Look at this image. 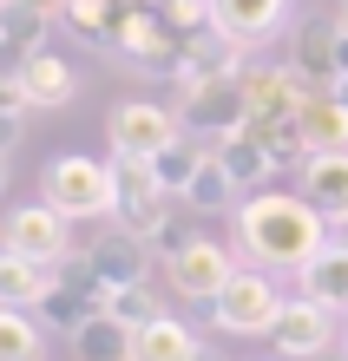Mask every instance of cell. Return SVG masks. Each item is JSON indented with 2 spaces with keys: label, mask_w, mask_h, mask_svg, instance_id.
<instances>
[{
  "label": "cell",
  "mask_w": 348,
  "mask_h": 361,
  "mask_svg": "<svg viewBox=\"0 0 348 361\" xmlns=\"http://www.w3.org/2000/svg\"><path fill=\"white\" fill-rule=\"evenodd\" d=\"M296 171H302L296 190H302V197H309L329 224L348 217V152H316V158H302Z\"/></svg>",
  "instance_id": "cell-18"
},
{
  "label": "cell",
  "mask_w": 348,
  "mask_h": 361,
  "mask_svg": "<svg viewBox=\"0 0 348 361\" xmlns=\"http://www.w3.org/2000/svg\"><path fill=\"white\" fill-rule=\"evenodd\" d=\"M105 138H112V158H158L164 145L184 138V118L164 99H119L105 118Z\"/></svg>",
  "instance_id": "cell-4"
},
{
  "label": "cell",
  "mask_w": 348,
  "mask_h": 361,
  "mask_svg": "<svg viewBox=\"0 0 348 361\" xmlns=\"http://www.w3.org/2000/svg\"><path fill=\"white\" fill-rule=\"evenodd\" d=\"M0 184H7V152H0Z\"/></svg>",
  "instance_id": "cell-36"
},
{
  "label": "cell",
  "mask_w": 348,
  "mask_h": 361,
  "mask_svg": "<svg viewBox=\"0 0 348 361\" xmlns=\"http://www.w3.org/2000/svg\"><path fill=\"white\" fill-rule=\"evenodd\" d=\"M27 7H40V13H53V20H59V13H66V0H27Z\"/></svg>",
  "instance_id": "cell-31"
},
{
  "label": "cell",
  "mask_w": 348,
  "mask_h": 361,
  "mask_svg": "<svg viewBox=\"0 0 348 361\" xmlns=\"http://www.w3.org/2000/svg\"><path fill=\"white\" fill-rule=\"evenodd\" d=\"M171 204H178V197L158 184L151 158H112V224L125 230V237H138V243H145Z\"/></svg>",
  "instance_id": "cell-5"
},
{
  "label": "cell",
  "mask_w": 348,
  "mask_h": 361,
  "mask_svg": "<svg viewBox=\"0 0 348 361\" xmlns=\"http://www.w3.org/2000/svg\"><path fill=\"white\" fill-rule=\"evenodd\" d=\"M13 79H20V99H27V112H59V105H73V99H79V73H73V59H59L53 47L27 53V59L13 66Z\"/></svg>",
  "instance_id": "cell-11"
},
{
  "label": "cell",
  "mask_w": 348,
  "mask_h": 361,
  "mask_svg": "<svg viewBox=\"0 0 348 361\" xmlns=\"http://www.w3.org/2000/svg\"><path fill=\"white\" fill-rule=\"evenodd\" d=\"M296 295H309V302L329 309V315L348 309V243H335V237L322 243L316 257L296 269Z\"/></svg>",
  "instance_id": "cell-16"
},
{
  "label": "cell",
  "mask_w": 348,
  "mask_h": 361,
  "mask_svg": "<svg viewBox=\"0 0 348 361\" xmlns=\"http://www.w3.org/2000/svg\"><path fill=\"white\" fill-rule=\"evenodd\" d=\"M335 47H342V27H335V20H309V27L296 33L289 66H296V79H302L309 92H335V79H342Z\"/></svg>",
  "instance_id": "cell-14"
},
{
  "label": "cell",
  "mask_w": 348,
  "mask_h": 361,
  "mask_svg": "<svg viewBox=\"0 0 348 361\" xmlns=\"http://www.w3.org/2000/svg\"><path fill=\"white\" fill-rule=\"evenodd\" d=\"M236 197H244V190L230 184V171H224V164H217V152H210V164L191 178V190H184L178 204H191V210H236Z\"/></svg>",
  "instance_id": "cell-26"
},
{
  "label": "cell",
  "mask_w": 348,
  "mask_h": 361,
  "mask_svg": "<svg viewBox=\"0 0 348 361\" xmlns=\"http://www.w3.org/2000/svg\"><path fill=\"white\" fill-rule=\"evenodd\" d=\"M40 348H47L40 315H27V309H0V361H40Z\"/></svg>",
  "instance_id": "cell-25"
},
{
  "label": "cell",
  "mask_w": 348,
  "mask_h": 361,
  "mask_svg": "<svg viewBox=\"0 0 348 361\" xmlns=\"http://www.w3.org/2000/svg\"><path fill=\"white\" fill-rule=\"evenodd\" d=\"M47 33H53V13L27 7V0H0V53H7L13 66L47 47Z\"/></svg>",
  "instance_id": "cell-21"
},
{
  "label": "cell",
  "mask_w": 348,
  "mask_h": 361,
  "mask_svg": "<svg viewBox=\"0 0 348 361\" xmlns=\"http://www.w3.org/2000/svg\"><path fill=\"white\" fill-rule=\"evenodd\" d=\"M119 13H125V0H66V13H59V20H66L73 33H85V39H99V47H105L112 27H119Z\"/></svg>",
  "instance_id": "cell-27"
},
{
  "label": "cell",
  "mask_w": 348,
  "mask_h": 361,
  "mask_svg": "<svg viewBox=\"0 0 348 361\" xmlns=\"http://www.w3.org/2000/svg\"><path fill=\"white\" fill-rule=\"evenodd\" d=\"M329 237H335V243H348V217H335V224H329Z\"/></svg>",
  "instance_id": "cell-32"
},
{
  "label": "cell",
  "mask_w": 348,
  "mask_h": 361,
  "mask_svg": "<svg viewBox=\"0 0 348 361\" xmlns=\"http://www.w3.org/2000/svg\"><path fill=\"white\" fill-rule=\"evenodd\" d=\"M0 243H7L13 257L40 263V269H59V263L73 257V217H59L47 197L20 204V210H7V224H0Z\"/></svg>",
  "instance_id": "cell-7"
},
{
  "label": "cell",
  "mask_w": 348,
  "mask_h": 361,
  "mask_svg": "<svg viewBox=\"0 0 348 361\" xmlns=\"http://www.w3.org/2000/svg\"><path fill=\"white\" fill-rule=\"evenodd\" d=\"M329 243V217L302 190H256L236 204V250L256 269H302Z\"/></svg>",
  "instance_id": "cell-1"
},
{
  "label": "cell",
  "mask_w": 348,
  "mask_h": 361,
  "mask_svg": "<svg viewBox=\"0 0 348 361\" xmlns=\"http://www.w3.org/2000/svg\"><path fill=\"white\" fill-rule=\"evenodd\" d=\"M322 361H348V348H342V355H335V348H329V355H322Z\"/></svg>",
  "instance_id": "cell-35"
},
{
  "label": "cell",
  "mask_w": 348,
  "mask_h": 361,
  "mask_svg": "<svg viewBox=\"0 0 348 361\" xmlns=\"http://www.w3.org/2000/svg\"><path fill=\"white\" fill-rule=\"evenodd\" d=\"M289 7L296 0H210V27H224L230 39H244V47H263V39L282 33Z\"/></svg>",
  "instance_id": "cell-15"
},
{
  "label": "cell",
  "mask_w": 348,
  "mask_h": 361,
  "mask_svg": "<svg viewBox=\"0 0 348 361\" xmlns=\"http://www.w3.org/2000/svg\"><path fill=\"white\" fill-rule=\"evenodd\" d=\"M53 289V269H40L27 257H13L0 243V309H40V295Z\"/></svg>",
  "instance_id": "cell-22"
},
{
  "label": "cell",
  "mask_w": 348,
  "mask_h": 361,
  "mask_svg": "<svg viewBox=\"0 0 348 361\" xmlns=\"http://www.w3.org/2000/svg\"><path fill=\"white\" fill-rule=\"evenodd\" d=\"M296 138H302V152H348V105L335 92H309L302 99V118H296Z\"/></svg>",
  "instance_id": "cell-19"
},
{
  "label": "cell",
  "mask_w": 348,
  "mask_h": 361,
  "mask_svg": "<svg viewBox=\"0 0 348 361\" xmlns=\"http://www.w3.org/2000/svg\"><path fill=\"white\" fill-rule=\"evenodd\" d=\"M230 276H236V250L217 243V237H191L178 257H164V283H171V295L204 302V309L230 289Z\"/></svg>",
  "instance_id": "cell-8"
},
{
  "label": "cell",
  "mask_w": 348,
  "mask_h": 361,
  "mask_svg": "<svg viewBox=\"0 0 348 361\" xmlns=\"http://www.w3.org/2000/svg\"><path fill=\"white\" fill-rule=\"evenodd\" d=\"M282 302H289V295L276 289L270 269H236L230 289L210 302V329L217 335H270L276 315H282Z\"/></svg>",
  "instance_id": "cell-3"
},
{
  "label": "cell",
  "mask_w": 348,
  "mask_h": 361,
  "mask_svg": "<svg viewBox=\"0 0 348 361\" xmlns=\"http://www.w3.org/2000/svg\"><path fill=\"white\" fill-rule=\"evenodd\" d=\"M178 99H184V105H178L184 138L217 145V138L244 132V73H236V79H210V86H191V92H178Z\"/></svg>",
  "instance_id": "cell-9"
},
{
  "label": "cell",
  "mask_w": 348,
  "mask_h": 361,
  "mask_svg": "<svg viewBox=\"0 0 348 361\" xmlns=\"http://www.w3.org/2000/svg\"><path fill=\"white\" fill-rule=\"evenodd\" d=\"M158 20L178 39H198L204 27H210V0H158Z\"/></svg>",
  "instance_id": "cell-30"
},
{
  "label": "cell",
  "mask_w": 348,
  "mask_h": 361,
  "mask_svg": "<svg viewBox=\"0 0 348 361\" xmlns=\"http://www.w3.org/2000/svg\"><path fill=\"white\" fill-rule=\"evenodd\" d=\"M85 269H92V283H99V295H112V289H132V283H145V269H151V250L138 243V237H119L112 243H99V250H85L79 257Z\"/></svg>",
  "instance_id": "cell-17"
},
{
  "label": "cell",
  "mask_w": 348,
  "mask_h": 361,
  "mask_svg": "<svg viewBox=\"0 0 348 361\" xmlns=\"http://www.w3.org/2000/svg\"><path fill=\"white\" fill-rule=\"evenodd\" d=\"M105 315H119V322L125 329H145V322H158V295H151L145 283H132V289H112V295H105Z\"/></svg>",
  "instance_id": "cell-28"
},
{
  "label": "cell",
  "mask_w": 348,
  "mask_h": 361,
  "mask_svg": "<svg viewBox=\"0 0 348 361\" xmlns=\"http://www.w3.org/2000/svg\"><path fill=\"white\" fill-rule=\"evenodd\" d=\"M270 348L282 361H322V355L335 348V315L316 309L309 295H289L282 315H276V329H270Z\"/></svg>",
  "instance_id": "cell-10"
},
{
  "label": "cell",
  "mask_w": 348,
  "mask_h": 361,
  "mask_svg": "<svg viewBox=\"0 0 348 361\" xmlns=\"http://www.w3.org/2000/svg\"><path fill=\"white\" fill-rule=\"evenodd\" d=\"M244 66H250V47H244V39H230L224 27H204L198 39H184V73H178V92L210 86V79H236Z\"/></svg>",
  "instance_id": "cell-12"
},
{
  "label": "cell",
  "mask_w": 348,
  "mask_h": 361,
  "mask_svg": "<svg viewBox=\"0 0 348 361\" xmlns=\"http://www.w3.org/2000/svg\"><path fill=\"white\" fill-rule=\"evenodd\" d=\"M198 355H204V342L178 315H158V322L132 329V361H198Z\"/></svg>",
  "instance_id": "cell-20"
},
{
  "label": "cell",
  "mask_w": 348,
  "mask_h": 361,
  "mask_svg": "<svg viewBox=\"0 0 348 361\" xmlns=\"http://www.w3.org/2000/svg\"><path fill=\"white\" fill-rule=\"evenodd\" d=\"M204 164H210V145L204 138H178V145H164V152L151 158V171H158V184L171 190V197H184L191 178H198Z\"/></svg>",
  "instance_id": "cell-24"
},
{
  "label": "cell",
  "mask_w": 348,
  "mask_h": 361,
  "mask_svg": "<svg viewBox=\"0 0 348 361\" xmlns=\"http://www.w3.org/2000/svg\"><path fill=\"white\" fill-rule=\"evenodd\" d=\"M210 152H217V164L230 171V184L244 190V197L270 190V178L282 171V164H276V152H270V138H263V132H250V125H244V132H230V138H217Z\"/></svg>",
  "instance_id": "cell-13"
},
{
  "label": "cell",
  "mask_w": 348,
  "mask_h": 361,
  "mask_svg": "<svg viewBox=\"0 0 348 361\" xmlns=\"http://www.w3.org/2000/svg\"><path fill=\"white\" fill-rule=\"evenodd\" d=\"M73 355H79V361H132V329H125L119 315L99 309L92 322L73 335Z\"/></svg>",
  "instance_id": "cell-23"
},
{
  "label": "cell",
  "mask_w": 348,
  "mask_h": 361,
  "mask_svg": "<svg viewBox=\"0 0 348 361\" xmlns=\"http://www.w3.org/2000/svg\"><path fill=\"white\" fill-rule=\"evenodd\" d=\"M40 197H47L59 217H73V224H99V217H112V158L59 152L47 171H40Z\"/></svg>",
  "instance_id": "cell-2"
},
{
  "label": "cell",
  "mask_w": 348,
  "mask_h": 361,
  "mask_svg": "<svg viewBox=\"0 0 348 361\" xmlns=\"http://www.w3.org/2000/svg\"><path fill=\"white\" fill-rule=\"evenodd\" d=\"M335 27H342V33H348V0H342V13H335Z\"/></svg>",
  "instance_id": "cell-33"
},
{
  "label": "cell",
  "mask_w": 348,
  "mask_h": 361,
  "mask_svg": "<svg viewBox=\"0 0 348 361\" xmlns=\"http://www.w3.org/2000/svg\"><path fill=\"white\" fill-rule=\"evenodd\" d=\"M198 361H217V355H198Z\"/></svg>",
  "instance_id": "cell-37"
},
{
  "label": "cell",
  "mask_w": 348,
  "mask_h": 361,
  "mask_svg": "<svg viewBox=\"0 0 348 361\" xmlns=\"http://www.w3.org/2000/svg\"><path fill=\"white\" fill-rule=\"evenodd\" d=\"M335 99H342V105H348V79H342V86H335Z\"/></svg>",
  "instance_id": "cell-34"
},
{
  "label": "cell",
  "mask_w": 348,
  "mask_h": 361,
  "mask_svg": "<svg viewBox=\"0 0 348 361\" xmlns=\"http://www.w3.org/2000/svg\"><path fill=\"white\" fill-rule=\"evenodd\" d=\"M191 237H198V230H191V204H171L164 217H158V230L145 237V250H151V257H178Z\"/></svg>",
  "instance_id": "cell-29"
},
{
  "label": "cell",
  "mask_w": 348,
  "mask_h": 361,
  "mask_svg": "<svg viewBox=\"0 0 348 361\" xmlns=\"http://www.w3.org/2000/svg\"><path fill=\"white\" fill-rule=\"evenodd\" d=\"M302 99H309V86L296 79L289 59H282V66H263V59H250V66H244V125H250V132H276V125H296V118H302Z\"/></svg>",
  "instance_id": "cell-6"
}]
</instances>
